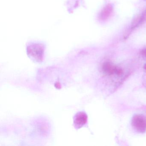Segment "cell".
<instances>
[{"label":"cell","mask_w":146,"mask_h":146,"mask_svg":"<svg viewBox=\"0 0 146 146\" xmlns=\"http://www.w3.org/2000/svg\"><path fill=\"white\" fill-rule=\"evenodd\" d=\"M27 54L31 59L37 63L41 62L44 58V49L41 45L34 44L27 47Z\"/></svg>","instance_id":"obj_1"},{"label":"cell","mask_w":146,"mask_h":146,"mask_svg":"<svg viewBox=\"0 0 146 146\" xmlns=\"http://www.w3.org/2000/svg\"><path fill=\"white\" fill-rule=\"evenodd\" d=\"M132 125L138 132L143 133L146 130V118L141 115H136L132 119Z\"/></svg>","instance_id":"obj_2"},{"label":"cell","mask_w":146,"mask_h":146,"mask_svg":"<svg viewBox=\"0 0 146 146\" xmlns=\"http://www.w3.org/2000/svg\"><path fill=\"white\" fill-rule=\"evenodd\" d=\"M88 116L84 112H78L73 117V125L75 129H79L88 122Z\"/></svg>","instance_id":"obj_3"},{"label":"cell","mask_w":146,"mask_h":146,"mask_svg":"<svg viewBox=\"0 0 146 146\" xmlns=\"http://www.w3.org/2000/svg\"><path fill=\"white\" fill-rule=\"evenodd\" d=\"M102 68L104 73L109 76L113 75V74L120 75L123 73V71L121 69L116 67L109 62L104 63L102 66Z\"/></svg>","instance_id":"obj_4"},{"label":"cell","mask_w":146,"mask_h":146,"mask_svg":"<svg viewBox=\"0 0 146 146\" xmlns=\"http://www.w3.org/2000/svg\"><path fill=\"white\" fill-rule=\"evenodd\" d=\"M113 11L112 6L110 4L107 5L102 11L100 18L102 21L107 20L111 16Z\"/></svg>","instance_id":"obj_5"},{"label":"cell","mask_w":146,"mask_h":146,"mask_svg":"<svg viewBox=\"0 0 146 146\" xmlns=\"http://www.w3.org/2000/svg\"><path fill=\"white\" fill-rule=\"evenodd\" d=\"M146 19V11L143 13L142 15L139 16V17L136 19L135 21H133L131 25V29H135V28L138 26V25L142 23L143 22H144L145 19Z\"/></svg>","instance_id":"obj_6"},{"label":"cell","mask_w":146,"mask_h":146,"mask_svg":"<svg viewBox=\"0 0 146 146\" xmlns=\"http://www.w3.org/2000/svg\"><path fill=\"white\" fill-rule=\"evenodd\" d=\"M141 54L142 55L143 57L146 58V48L143 49V50L141 51Z\"/></svg>","instance_id":"obj_7"}]
</instances>
